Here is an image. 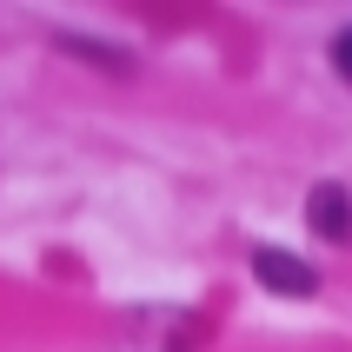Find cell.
Segmentation results:
<instances>
[{"mask_svg":"<svg viewBox=\"0 0 352 352\" xmlns=\"http://www.w3.org/2000/svg\"><path fill=\"white\" fill-rule=\"evenodd\" d=\"M253 279L279 299H313L319 293V273L299 253H286V246H253Z\"/></svg>","mask_w":352,"mask_h":352,"instance_id":"1","label":"cell"},{"mask_svg":"<svg viewBox=\"0 0 352 352\" xmlns=\"http://www.w3.org/2000/svg\"><path fill=\"white\" fill-rule=\"evenodd\" d=\"M306 226L333 246H352V186L339 179H313L306 186Z\"/></svg>","mask_w":352,"mask_h":352,"instance_id":"2","label":"cell"},{"mask_svg":"<svg viewBox=\"0 0 352 352\" xmlns=\"http://www.w3.org/2000/svg\"><path fill=\"white\" fill-rule=\"evenodd\" d=\"M54 47H60L67 60H80V67H100V74H120V80H126V74L140 67V60L126 54V47H113V40H94V34H67V27L54 34Z\"/></svg>","mask_w":352,"mask_h":352,"instance_id":"3","label":"cell"},{"mask_svg":"<svg viewBox=\"0 0 352 352\" xmlns=\"http://www.w3.org/2000/svg\"><path fill=\"white\" fill-rule=\"evenodd\" d=\"M326 60H333V74L352 80V27H339L333 40H326Z\"/></svg>","mask_w":352,"mask_h":352,"instance_id":"4","label":"cell"}]
</instances>
